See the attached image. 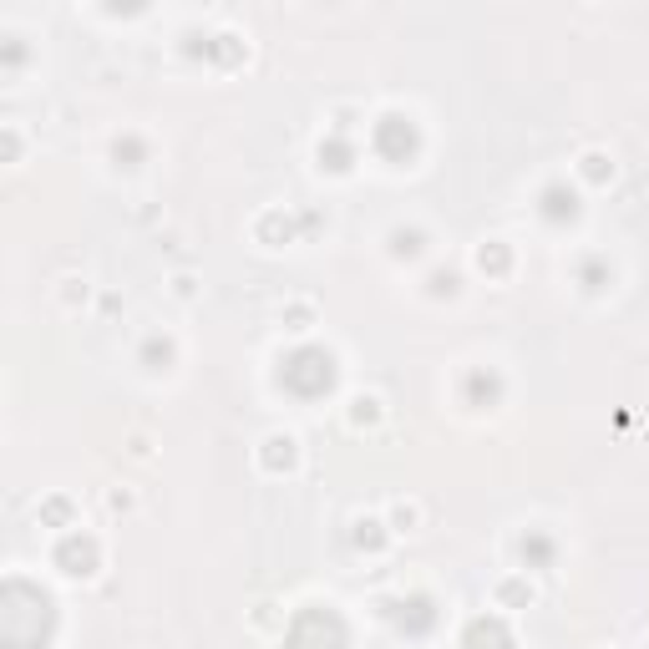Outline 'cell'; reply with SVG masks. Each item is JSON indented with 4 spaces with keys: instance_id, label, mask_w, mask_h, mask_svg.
Instances as JSON below:
<instances>
[{
    "instance_id": "obj_1",
    "label": "cell",
    "mask_w": 649,
    "mask_h": 649,
    "mask_svg": "<svg viewBox=\"0 0 649 649\" xmlns=\"http://www.w3.org/2000/svg\"><path fill=\"white\" fill-rule=\"evenodd\" d=\"M96 563H102V548H96V538H87V533H66V538L56 543V569H62L66 578H92Z\"/></svg>"
},
{
    "instance_id": "obj_2",
    "label": "cell",
    "mask_w": 649,
    "mask_h": 649,
    "mask_svg": "<svg viewBox=\"0 0 649 649\" xmlns=\"http://www.w3.org/2000/svg\"><path fill=\"white\" fill-rule=\"evenodd\" d=\"M259 467H264V472H295V467H300V442H295V437H289V431H270V437H264V442H259Z\"/></svg>"
},
{
    "instance_id": "obj_3",
    "label": "cell",
    "mask_w": 649,
    "mask_h": 649,
    "mask_svg": "<svg viewBox=\"0 0 649 649\" xmlns=\"http://www.w3.org/2000/svg\"><path fill=\"white\" fill-rule=\"evenodd\" d=\"M543 219H553V223L578 219V193L563 188V183H548V188H543Z\"/></svg>"
},
{
    "instance_id": "obj_4",
    "label": "cell",
    "mask_w": 649,
    "mask_h": 649,
    "mask_svg": "<svg viewBox=\"0 0 649 649\" xmlns=\"http://www.w3.org/2000/svg\"><path fill=\"white\" fill-rule=\"evenodd\" d=\"M492 599H497V609H528L538 594H533V584H528V578H518V573H512V578H497Z\"/></svg>"
},
{
    "instance_id": "obj_5",
    "label": "cell",
    "mask_w": 649,
    "mask_h": 649,
    "mask_svg": "<svg viewBox=\"0 0 649 649\" xmlns=\"http://www.w3.org/2000/svg\"><path fill=\"white\" fill-rule=\"evenodd\" d=\"M386 249H391V259H421L427 254V229H391Z\"/></svg>"
},
{
    "instance_id": "obj_6",
    "label": "cell",
    "mask_w": 649,
    "mask_h": 649,
    "mask_svg": "<svg viewBox=\"0 0 649 649\" xmlns=\"http://www.w3.org/2000/svg\"><path fill=\"white\" fill-rule=\"evenodd\" d=\"M578 178H584V183H594V188L614 183V158H609V153H599V147H588L584 158H578Z\"/></svg>"
},
{
    "instance_id": "obj_7",
    "label": "cell",
    "mask_w": 649,
    "mask_h": 649,
    "mask_svg": "<svg viewBox=\"0 0 649 649\" xmlns=\"http://www.w3.org/2000/svg\"><path fill=\"white\" fill-rule=\"evenodd\" d=\"M386 528H391V533H416V528H421V503H416V497H396L391 512H386Z\"/></svg>"
},
{
    "instance_id": "obj_8",
    "label": "cell",
    "mask_w": 649,
    "mask_h": 649,
    "mask_svg": "<svg viewBox=\"0 0 649 649\" xmlns=\"http://www.w3.org/2000/svg\"><path fill=\"white\" fill-rule=\"evenodd\" d=\"M477 270L482 274H507L512 270V249H507L503 238H487V244L477 249Z\"/></svg>"
},
{
    "instance_id": "obj_9",
    "label": "cell",
    "mask_w": 649,
    "mask_h": 649,
    "mask_svg": "<svg viewBox=\"0 0 649 649\" xmlns=\"http://www.w3.org/2000/svg\"><path fill=\"white\" fill-rule=\"evenodd\" d=\"M355 548H361V553H380V548H386V523H380V518H361V523H355Z\"/></svg>"
},
{
    "instance_id": "obj_10",
    "label": "cell",
    "mask_w": 649,
    "mask_h": 649,
    "mask_svg": "<svg viewBox=\"0 0 649 649\" xmlns=\"http://www.w3.org/2000/svg\"><path fill=\"white\" fill-rule=\"evenodd\" d=\"M380 416V396H350V427H376Z\"/></svg>"
},
{
    "instance_id": "obj_11",
    "label": "cell",
    "mask_w": 649,
    "mask_h": 649,
    "mask_svg": "<svg viewBox=\"0 0 649 649\" xmlns=\"http://www.w3.org/2000/svg\"><path fill=\"white\" fill-rule=\"evenodd\" d=\"M143 365L147 370H168V365H173V340H158V335H153L143 345Z\"/></svg>"
},
{
    "instance_id": "obj_12",
    "label": "cell",
    "mask_w": 649,
    "mask_h": 649,
    "mask_svg": "<svg viewBox=\"0 0 649 649\" xmlns=\"http://www.w3.org/2000/svg\"><path fill=\"white\" fill-rule=\"evenodd\" d=\"M112 158H117V168H127V173H132V168H143V143H137V137H117V143H112Z\"/></svg>"
},
{
    "instance_id": "obj_13",
    "label": "cell",
    "mask_w": 649,
    "mask_h": 649,
    "mask_svg": "<svg viewBox=\"0 0 649 649\" xmlns=\"http://www.w3.org/2000/svg\"><path fill=\"white\" fill-rule=\"evenodd\" d=\"M279 234L289 238V219H285V213H279V208H270V213L259 219V238H264V244H270V249H274V244H279Z\"/></svg>"
},
{
    "instance_id": "obj_14",
    "label": "cell",
    "mask_w": 649,
    "mask_h": 649,
    "mask_svg": "<svg viewBox=\"0 0 649 649\" xmlns=\"http://www.w3.org/2000/svg\"><path fill=\"white\" fill-rule=\"evenodd\" d=\"M427 295H437V300H442V295H446V300H452V295H462V274L457 270H437L427 279Z\"/></svg>"
},
{
    "instance_id": "obj_15",
    "label": "cell",
    "mask_w": 649,
    "mask_h": 649,
    "mask_svg": "<svg viewBox=\"0 0 649 649\" xmlns=\"http://www.w3.org/2000/svg\"><path fill=\"white\" fill-rule=\"evenodd\" d=\"M285 325L295 335H304L310 325H315V304H289V310H285Z\"/></svg>"
},
{
    "instance_id": "obj_16",
    "label": "cell",
    "mask_w": 649,
    "mask_h": 649,
    "mask_svg": "<svg viewBox=\"0 0 649 649\" xmlns=\"http://www.w3.org/2000/svg\"><path fill=\"white\" fill-rule=\"evenodd\" d=\"M578 279H584V289H588V295H599V289H603V285H609V279H614V274H603V270H599V264H588V270H584V274H578Z\"/></svg>"
},
{
    "instance_id": "obj_17",
    "label": "cell",
    "mask_w": 649,
    "mask_h": 649,
    "mask_svg": "<svg viewBox=\"0 0 649 649\" xmlns=\"http://www.w3.org/2000/svg\"><path fill=\"white\" fill-rule=\"evenodd\" d=\"M173 295L178 300H193V295H198V279H193V274H173Z\"/></svg>"
},
{
    "instance_id": "obj_18",
    "label": "cell",
    "mask_w": 649,
    "mask_h": 649,
    "mask_svg": "<svg viewBox=\"0 0 649 649\" xmlns=\"http://www.w3.org/2000/svg\"><path fill=\"white\" fill-rule=\"evenodd\" d=\"M62 300L71 304V310H77V304L87 300V279H66V289H62Z\"/></svg>"
},
{
    "instance_id": "obj_19",
    "label": "cell",
    "mask_w": 649,
    "mask_h": 649,
    "mask_svg": "<svg viewBox=\"0 0 649 649\" xmlns=\"http://www.w3.org/2000/svg\"><path fill=\"white\" fill-rule=\"evenodd\" d=\"M5 158H11V162L21 158V132H16V127H5Z\"/></svg>"
},
{
    "instance_id": "obj_20",
    "label": "cell",
    "mask_w": 649,
    "mask_h": 649,
    "mask_svg": "<svg viewBox=\"0 0 649 649\" xmlns=\"http://www.w3.org/2000/svg\"><path fill=\"white\" fill-rule=\"evenodd\" d=\"M107 507H112V512H127V507H132V492H122V487H117V492L107 497Z\"/></svg>"
},
{
    "instance_id": "obj_21",
    "label": "cell",
    "mask_w": 649,
    "mask_h": 649,
    "mask_svg": "<svg viewBox=\"0 0 649 649\" xmlns=\"http://www.w3.org/2000/svg\"><path fill=\"white\" fill-rule=\"evenodd\" d=\"M66 512H71V507H66L62 497H56V503H46V518H51V523H66Z\"/></svg>"
},
{
    "instance_id": "obj_22",
    "label": "cell",
    "mask_w": 649,
    "mask_h": 649,
    "mask_svg": "<svg viewBox=\"0 0 649 649\" xmlns=\"http://www.w3.org/2000/svg\"><path fill=\"white\" fill-rule=\"evenodd\" d=\"M645 649H649V639H645Z\"/></svg>"
}]
</instances>
